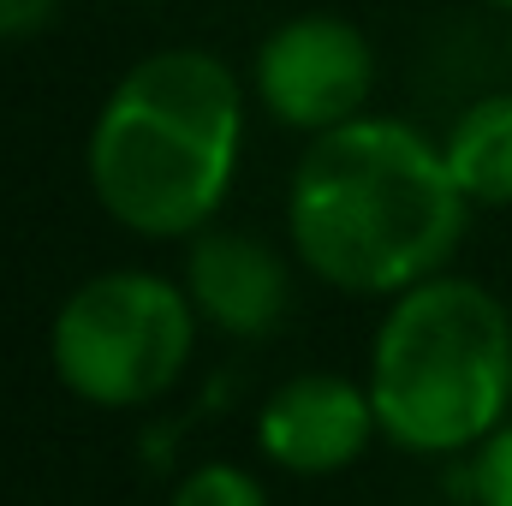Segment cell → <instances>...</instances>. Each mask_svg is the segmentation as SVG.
Returning <instances> with one entry per match:
<instances>
[{
    "instance_id": "obj_11",
    "label": "cell",
    "mask_w": 512,
    "mask_h": 506,
    "mask_svg": "<svg viewBox=\"0 0 512 506\" xmlns=\"http://www.w3.org/2000/svg\"><path fill=\"white\" fill-rule=\"evenodd\" d=\"M60 12V0H0V42H30L36 30H48Z\"/></svg>"
},
{
    "instance_id": "obj_5",
    "label": "cell",
    "mask_w": 512,
    "mask_h": 506,
    "mask_svg": "<svg viewBox=\"0 0 512 506\" xmlns=\"http://www.w3.org/2000/svg\"><path fill=\"white\" fill-rule=\"evenodd\" d=\"M256 108L286 131L322 137L370 114L376 96V48L352 18L298 12L256 42L251 60Z\"/></svg>"
},
{
    "instance_id": "obj_2",
    "label": "cell",
    "mask_w": 512,
    "mask_h": 506,
    "mask_svg": "<svg viewBox=\"0 0 512 506\" xmlns=\"http://www.w3.org/2000/svg\"><path fill=\"white\" fill-rule=\"evenodd\" d=\"M245 102L251 90L209 48H155L126 66L84 143L102 215L155 245L215 227L245 149Z\"/></svg>"
},
{
    "instance_id": "obj_4",
    "label": "cell",
    "mask_w": 512,
    "mask_h": 506,
    "mask_svg": "<svg viewBox=\"0 0 512 506\" xmlns=\"http://www.w3.org/2000/svg\"><path fill=\"white\" fill-rule=\"evenodd\" d=\"M197 328L203 322L179 280L155 268H102L54 310L48 364L72 399L96 411H137L179 387Z\"/></svg>"
},
{
    "instance_id": "obj_7",
    "label": "cell",
    "mask_w": 512,
    "mask_h": 506,
    "mask_svg": "<svg viewBox=\"0 0 512 506\" xmlns=\"http://www.w3.org/2000/svg\"><path fill=\"white\" fill-rule=\"evenodd\" d=\"M179 286L197 322H209L227 340H268L292 310L286 256L245 227H203L197 239H185Z\"/></svg>"
},
{
    "instance_id": "obj_3",
    "label": "cell",
    "mask_w": 512,
    "mask_h": 506,
    "mask_svg": "<svg viewBox=\"0 0 512 506\" xmlns=\"http://www.w3.org/2000/svg\"><path fill=\"white\" fill-rule=\"evenodd\" d=\"M370 399L393 447L477 453L512 417V310L471 274H429L387 298L370 346Z\"/></svg>"
},
{
    "instance_id": "obj_10",
    "label": "cell",
    "mask_w": 512,
    "mask_h": 506,
    "mask_svg": "<svg viewBox=\"0 0 512 506\" xmlns=\"http://www.w3.org/2000/svg\"><path fill=\"white\" fill-rule=\"evenodd\" d=\"M471 501L477 506H512V417L471 453Z\"/></svg>"
},
{
    "instance_id": "obj_12",
    "label": "cell",
    "mask_w": 512,
    "mask_h": 506,
    "mask_svg": "<svg viewBox=\"0 0 512 506\" xmlns=\"http://www.w3.org/2000/svg\"><path fill=\"white\" fill-rule=\"evenodd\" d=\"M483 6H501V12H512V0H483Z\"/></svg>"
},
{
    "instance_id": "obj_9",
    "label": "cell",
    "mask_w": 512,
    "mask_h": 506,
    "mask_svg": "<svg viewBox=\"0 0 512 506\" xmlns=\"http://www.w3.org/2000/svg\"><path fill=\"white\" fill-rule=\"evenodd\" d=\"M167 506H268V489L256 483V471H245V465L209 459V465L179 477V489L167 495Z\"/></svg>"
},
{
    "instance_id": "obj_6",
    "label": "cell",
    "mask_w": 512,
    "mask_h": 506,
    "mask_svg": "<svg viewBox=\"0 0 512 506\" xmlns=\"http://www.w3.org/2000/svg\"><path fill=\"white\" fill-rule=\"evenodd\" d=\"M382 435L370 387L340 370H298L256 411V447L286 477H334Z\"/></svg>"
},
{
    "instance_id": "obj_8",
    "label": "cell",
    "mask_w": 512,
    "mask_h": 506,
    "mask_svg": "<svg viewBox=\"0 0 512 506\" xmlns=\"http://www.w3.org/2000/svg\"><path fill=\"white\" fill-rule=\"evenodd\" d=\"M441 155L471 209H512V90L477 96L447 126Z\"/></svg>"
},
{
    "instance_id": "obj_1",
    "label": "cell",
    "mask_w": 512,
    "mask_h": 506,
    "mask_svg": "<svg viewBox=\"0 0 512 506\" xmlns=\"http://www.w3.org/2000/svg\"><path fill=\"white\" fill-rule=\"evenodd\" d=\"M471 203L435 137L405 120L364 114L304 143L286 185V239L334 292L399 298L447 268Z\"/></svg>"
}]
</instances>
